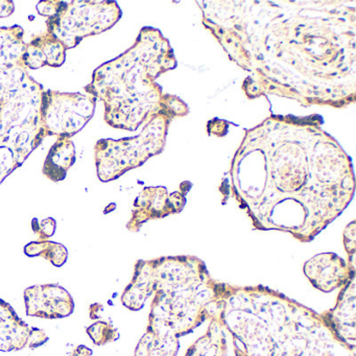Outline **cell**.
<instances>
[{
  "label": "cell",
  "instance_id": "obj_1",
  "mask_svg": "<svg viewBox=\"0 0 356 356\" xmlns=\"http://www.w3.org/2000/svg\"><path fill=\"white\" fill-rule=\"evenodd\" d=\"M351 1H199L203 24L251 74L250 99L289 97L304 107L355 102V6Z\"/></svg>",
  "mask_w": 356,
  "mask_h": 356
},
{
  "label": "cell",
  "instance_id": "obj_2",
  "mask_svg": "<svg viewBox=\"0 0 356 356\" xmlns=\"http://www.w3.org/2000/svg\"><path fill=\"white\" fill-rule=\"evenodd\" d=\"M321 124L314 116H270L245 132L228 191L254 228L308 243L353 199L351 159Z\"/></svg>",
  "mask_w": 356,
  "mask_h": 356
},
{
  "label": "cell",
  "instance_id": "obj_3",
  "mask_svg": "<svg viewBox=\"0 0 356 356\" xmlns=\"http://www.w3.org/2000/svg\"><path fill=\"white\" fill-rule=\"evenodd\" d=\"M177 67L174 51L157 29H141L132 47L93 72L85 92L105 106V122L134 132L160 114L174 118L189 112L186 104L166 95L156 80Z\"/></svg>",
  "mask_w": 356,
  "mask_h": 356
},
{
  "label": "cell",
  "instance_id": "obj_4",
  "mask_svg": "<svg viewBox=\"0 0 356 356\" xmlns=\"http://www.w3.org/2000/svg\"><path fill=\"white\" fill-rule=\"evenodd\" d=\"M230 287L212 280L204 262L195 257L139 260L120 301L138 312L155 293L147 332L179 339L206 318H222Z\"/></svg>",
  "mask_w": 356,
  "mask_h": 356
},
{
  "label": "cell",
  "instance_id": "obj_5",
  "mask_svg": "<svg viewBox=\"0 0 356 356\" xmlns=\"http://www.w3.org/2000/svg\"><path fill=\"white\" fill-rule=\"evenodd\" d=\"M43 90L28 74L19 89L0 107V184L47 138L41 124Z\"/></svg>",
  "mask_w": 356,
  "mask_h": 356
},
{
  "label": "cell",
  "instance_id": "obj_6",
  "mask_svg": "<svg viewBox=\"0 0 356 356\" xmlns=\"http://www.w3.org/2000/svg\"><path fill=\"white\" fill-rule=\"evenodd\" d=\"M172 118H175L170 114H160L145 124L138 136L97 141L95 147V161L99 180L104 183L116 180L161 153Z\"/></svg>",
  "mask_w": 356,
  "mask_h": 356
},
{
  "label": "cell",
  "instance_id": "obj_7",
  "mask_svg": "<svg viewBox=\"0 0 356 356\" xmlns=\"http://www.w3.org/2000/svg\"><path fill=\"white\" fill-rule=\"evenodd\" d=\"M122 16V9L115 1L57 0L55 13L47 20V32L63 43L68 51L85 38L113 28Z\"/></svg>",
  "mask_w": 356,
  "mask_h": 356
},
{
  "label": "cell",
  "instance_id": "obj_8",
  "mask_svg": "<svg viewBox=\"0 0 356 356\" xmlns=\"http://www.w3.org/2000/svg\"><path fill=\"white\" fill-rule=\"evenodd\" d=\"M97 104L92 95L44 89L40 113L47 137L72 139L90 122Z\"/></svg>",
  "mask_w": 356,
  "mask_h": 356
},
{
  "label": "cell",
  "instance_id": "obj_9",
  "mask_svg": "<svg viewBox=\"0 0 356 356\" xmlns=\"http://www.w3.org/2000/svg\"><path fill=\"white\" fill-rule=\"evenodd\" d=\"M26 312L33 318L59 320L72 316L74 300L67 289L59 284L34 285L24 291Z\"/></svg>",
  "mask_w": 356,
  "mask_h": 356
},
{
  "label": "cell",
  "instance_id": "obj_10",
  "mask_svg": "<svg viewBox=\"0 0 356 356\" xmlns=\"http://www.w3.org/2000/svg\"><path fill=\"white\" fill-rule=\"evenodd\" d=\"M185 203L184 193H174L168 195L165 187H145L135 200L132 216L127 228L137 232L149 220L178 213Z\"/></svg>",
  "mask_w": 356,
  "mask_h": 356
},
{
  "label": "cell",
  "instance_id": "obj_11",
  "mask_svg": "<svg viewBox=\"0 0 356 356\" xmlns=\"http://www.w3.org/2000/svg\"><path fill=\"white\" fill-rule=\"evenodd\" d=\"M42 329L29 326L5 300L0 299V351L34 350L49 341Z\"/></svg>",
  "mask_w": 356,
  "mask_h": 356
},
{
  "label": "cell",
  "instance_id": "obj_12",
  "mask_svg": "<svg viewBox=\"0 0 356 356\" xmlns=\"http://www.w3.org/2000/svg\"><path fill=\"white\" fill-rule=\"evenodd\" d=\"M303 270L314 289L323 293L341 289L355 277V270L334 253L314 256L304 264Z\"/></svg>",
  "mask_w": 356,
  "mask_h": 356
},
{
  "label": "cell",
  "instance_id": "obj_13",
  "mask_svg": "<svg viewBox=\"0 0 356 356\" xmlns=\"http://www.w3.org/2000/svg\"><path fill=\"white\" fill-rule=\"evenodd\" d=\"M322 318L339 341H355V277L343 286L337 305Z\"/></svg>",
  "mask_w": 356,
  "mask_h": 356
},
{
  "label": "cell",
  "instance_id": "obj_14",
  "mask_svg": "<svg viewBox=\"0 0 356 356\" xmlns=\"http://www.w3.org/2000/svg\"><path fill=\"white\" fill-rule=\"evenodd\" d=\"M66 51L63 43L51 33L45 32L26 43L22 63L26 70H39L44 66L61 67L66 61Z\"/></svg>",
  "mask_w": 356,
  "mask_h": 356
},
{
  "label": "cell",
  "instance_id": "obj_15",
  "mask_svg": "<svg viewBox=\"0 0 356 356\" xmlns=\"http://www.w3.org/2000/svg\"><path fill=\"white\" fill-rule=\"evenodd\" d=\"M76 160L74 141L70 138H58L47 154L43 164V175L53 182H61L65 180L68 170L76 163Z\"/></svg>",
  "mask_w": 356,
  "mask_h": 356
},
{
  "label": "cell",
  "instance_id": "obj_16",
  "mask_svg": "<svg viewBox=\"0 0 356 356\" xmlns=\"http://www.w3.org/2000/svg\"><path fill=\"white\" fill-rule=\"evenodd\" d=\"M222 318H214L207 333L197 339L187 351L186 356H225L227 341L222 330Z\"/></svg>",
  "mask_w": 356,
  "mask_h": 356
},
{
  "label": "cell",
  "instance_id": "obj_17",
  "mask_svg": "<svg viewBox=\"0 0 356 356\" xmlns=\"http://www.w3.org/2000/svg\"><path fill=\"white\" fill-rule=\"evenodd\" d=\"M179 339L145 332L135 350V356H177Z\"/></svg>",
  "mask_w": 356,
  "mask_h": 356
},
{
  "label": "cell",
  "instance_id": "obj_18",
  "mask_svg": "<svg viewBox=\"0 0 356 356\" xmlns=\"http://www.w3.org/2000/svg\"><path fill=\"white\" fill-rule=\"evenodd\" d=\"M29 257H42L56 268H61L68 260V250L62 243L51 241H36L24 247Z\"/></svg>",
  "mask_w": 356,
  "mask_h": 356
},
{
  "label": "cell",
  "instance_id": "obj_19",
  "mask_svg": "<svg viewBox=\"0 0 356 356\" xmlns=\"http://www.w3.org/2000/svg\"><path fill=\"white\" fill-rule=\"evenodd\" d=\"M28 74L22 65L0 68V107L19 89Z\"/></svg>",
  "mask_w": 356,
  "mask_h": 356
},
{
  "label": "cell",
  "instance_id": "obj_20",
  "mask_svg": "<svg viewBox=\"0 0 356 356\" xmlns=\"http://www.w3.org/2000/svg\"><path fill=\"white\" fill-rule=\"evenodd\" d=\"M87 334L90 337L95 346L107 345L120 339L118 329L106 321H97L87 327Z\"/></svg>",
  "mask_w": 356,
  "mask_h": 356
},
{
  "label": "cell",
  "instance_id": "obj_21",
  "mask_svg": "<svg viewBox=\"0 0 356 356\" xmlns=\"http://www.w3.org/2000/svg\"><path fill=\"white\" fill-rule=\"evenodd\" d=\"M32 229L35 234L38 236V241H49L55 234L57 222L53 218H47L44 220L35 218L32 220Z\"/></svg>",
  "mask_w": 356,
  "mask_h": 356
},
{
  "label": "cell",
  "instance_id": "obj_22",
  "mask_svg": "<svg viewBox=\"0 0 356 356\" xmlns=\"http://www.w3.org/2000/svg\"><path fill=\"white\" fill-rule=\"evenodd\" d=\"M343 243H345V249L349 255V266L351 268L355 270V252H356V237H355V220L348 225L343 232Z\"/></svg>",
  "mask_w": 356,
  "mask_h": 356
},
{
  "label": "cell",
  "instance_id": "obj_23",
  "mask_svg": "<svg viewBox=\"0 0 356 356\" xmlns=\"http://www.w3.org/2000/svg\"><path fill=\"white\" fill-rule=\"evenodd\" d=\"M15 11V6L11 0H0V18L11 16Z\"/></svg>",
  "mask_w": 356,
  "mask_h": 356
},
{
  "label": "cell",
  "instance_id": "obj_24",
  "mask_svg": "<svg viewBox=\"0 0 356 356\" xmlns=\"http://www.w3.org/2000/svg\"><path fill=\"white\" fill-rule=\"evenodd\" d=\"M93 351L90 348L84 345L78 346L74 351L72 352L70 356H92Z\"/></svg>",
  "mask_w": 356,
  "mask_h": 356
}]
</instances>
